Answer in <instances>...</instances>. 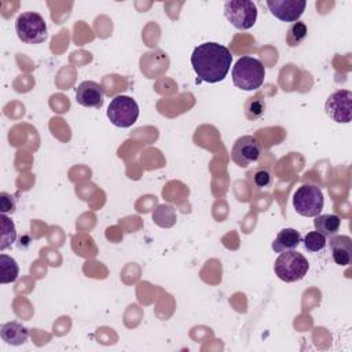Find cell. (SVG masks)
Segmentation results:
<instances>
[{
	"label": "cell",
	"mask_w": 352,
	"mask_h": 352,
	"mask_svg": "<svg viewBox=\"0 0 352 352\" xmlns=\"http://www.w3.org/2000/svg\"><path fill=\"white\" fill-rule=\"evenodd\" d=\"M304 248L308 252H319L322 249H324L326 246V236H323L320 232L318 231H311L304 236Z\"/></svg>",
	"instance_id": "obj_20"
},
{
	"label": "cell",
	"mask_w": 352,
	"mask_h": 352,
	"mask_svg": "<svg viewBox=\"0 0 352 352\" xmlns=\"http://www.w3.org/2000/svg\"><path fill=\"white\" fill-rule=\"evenodd\" d=\"M324 205L322 190L316 184L305 183L300 186L293 194L294 210L305 217H315L320 214Z\"/></svg>",
	"instance_id": "obj_5"
},
{
	"label": "cell",
	"mask_w": 352,
	"mask_h": 352,
	"mask_svg": "<svg viewBox=\"0 0 352 352\" xmlns=\"http://www.w3.org/2000/svg\"><path fill=\"white\" fill-rule=\"evenodd\" d=\"M243 107H245V116L248 120H257L265 111V103L260 96L248 98Z\"/></svg>",
	"instance_id": "obj_19"
},
{
	"label": "cell",
	"mask_w": 352,
	"mask_h": 352,
	"mask_svg": "<svg viewBox=\"0 0 352 352\" xmlns=\"http://www.w3.org/2000/svg\"><path fill=\"white\" fill-rule=\"evenodd\" d=\"M0 220H1V243H0V250H4L10 245H12V242L15 241L16 231H15L14 223L4 213L0 216Z\"/></svg>",
	"instance_id": "obj_18"
},
{
	"label": "cell",
	"mask_w": 352,
	"mask_h": 352,
	"mask_svg": "<svg viewBox=\"0 0 352 352\" xmlns=\"http://www.w3.org/2000/svg\"><path fill=\"white\" fill-rule=\"evenodd\" d=\"M19 274V267L16 264V261L1 253L0 254V282L1 283H11L15 282Z\"/></svg>",
	"instance_id": "obj_16"
},
{
	"label": "cell",
	"mask_w": 352,
	"mask_h": 352,
	"mask_svg": "<svg viewBox=\"0 0 352 352\" xmlns=\"http://www.w3.org/2000/svg\"><path fill=\"white\" fill-rule=\"evenodd\" d=\"M315 231L320 232L323 236L330 238L340 231L341 219L337 214H318L314 220Z\"/></svg>",
	"instance_id": "obj_15"
},
{
	"label": "cell",
	"mask_w": 352,
	"mask_h": 352,
	"mask_svg": "<svg viewBox=\"0 0 352 352\" xmlns=\"http://www.w3.org/2000/svg\"><path fill=\"white\" fill-rule=\"evenodd\" d=\"M301 242V234L294 228H283L278 232L272 242V250L275 253H282L287 250H294Z\"/></svg>",
	"instance_id": "obj_14"
},
{
	"label": "cell",
	"mask_w": 352,
	"mask_h": 352,
	"mask_svg": "<svg viewBox=\"0 0 352 352\" xmlns=\"http://www.w3.org/2000/svg\"><path fill=\"white\" fill-rule=\"evenodd\" d=\"M107 117L113 125L118 128H129L139 117V106L131 96L118 95L111 99L107 107Z\"/></svg>",
	"instance_id": "obj_6"
},
{
	"label": "cell",
	"mask_w": 352,
	"mask_h": 352,
	"mask_svg": "<svg viewBox=\"0 0 352 352\" xmlns=\"http://www.w3.org/2000/svg\"><path fill=\"white\" fill-rule=\"evenodd\" d=\"M307 33H308V29H307V25L301 21H297L294 22L289 29H287V33H286V44L289 47H297L300 45L305 37H307Z\"/></svg>",
	"instance_id": "obj_17"
},
{
	"label": "cell",
	"mask_w": 352,
	"mask_h": 352,
	"mask_svg": "<svg viewBox=\"0 0 352 352\" xmlns=\"http://www.w3.org/2000/svg\"><path fill=\"white\" fill-rule=\"evenodd\" d=\"M264 65L249 55L241 56L232 66V82L242 91H254L264 82Z\"/></svg>",
	"instance_id": "obj_2"
},
{
	"label": "cell",
	"mask_w": 352,
	"mask_h": 352,
	"mask_svg": "<svg viewBox=\"0 0 352 352\" xmlns=\"http://www.w3.org/2000/svg\"><path fill=\"white\" fill-rule=\"evenodd\" d=\"M263 154L261 143L252 135L241 136L235 140L231 150V160L241 168H246L250 164L258 161Z\"/></svg>",
	"instance_id": "obj_8"
},
{
	"label": "cell",
	"mask_w": 352,
	"mask_h": 352,
	"mask_svg": "<svg viewBox=\"0 0 352 352\" xmlns=\"http://www.w3.org/2000/svg\"><path fill=\"white\" fill-rule=\"evenodd\" d=\"M18 38L26 44H40L47 40V23L38 12H22L15 21Z\"/></svg>",
	"instance_id": "obj_4"
},
{
	"label": "cell",
	"mask_w": 352,
	"mask_h": 352,
	"mask_svg": "<svg viewBox=\"0 0 352 352\" xmlns=\"http://www.w3.org/2000/svg\"><path fill=\"white\" fill-rule=\"evenodd\" d=\"M232 62L230 50L219 43H204L194 48L191 65L198 81L209 84L220 82L226 78Z\"/></svg>",
	"instance_id": "obj_1"
},
{
	"label": "cell",
	"mask_w": 352,
	"mask_h": 352,
	"mask_svg": "<svg viewBox=\"0 0 352 352\" xmlns=\"http://www.w3.org/2000/svg\"><path fill=\"white\" fill-rule=\"evenodd\" d=\"M224 15L239 30H248L257 21V7L250 0H231L224 4Z\"/></svg>",
	"instance_id": "obj_7"
},
{
	"label": "cell",
	"mask_w": 352,
	"mask_h": 352,
	"mask_svg": "<svg viewBox=\"0 0 352 352\" xmlns=\"http://www.w3.org/2000/svg\"><path fill=\"white\" fill-rule=\"evenodd\" d=\"M329 246L336 264L345 267L352 261V239L348 235H333L330 236Z\"/></svg>",
	"instance_id": "obj_12"
},
{
	"label": "cell",
	"mask_w": 352,
	"mask_h": 352,
	"mask_svg": "<svg viewBox=\"0 0 352 352\" xmlns=\"http://www.w3.org/2000/svg\"><path fill=\"white\" fill-rule=\"evenodd\" d=\"M267 6L271 14L283 22H297L305 11V0H268Z\"/></svg>",
	"instance_id": "obj_10"
},
{
	"label": "cell",
	"mask_w": 352,
	"mask_h": 352,
	"mask_svg": "<svg viewBox=\"0 0 352 352\" xmlns=\"http://www.w3.org/2000/svg\"><path fill=\"white\" fill-rule=\"evenodd\" d=\"M272 182V176L271 172L268 169H256L252 173V183L257 187V188H265L271 184Z\"/></svg>",
	"instance_id": "obj_21"
},
{
	"label": "cell",
	"mask_w": 352,
	"mask_h": 352,
	"mask_svg": "<svg viewBox=\"0 0 352 352\" xmlns=\"http://www.w3.org/2000/svg\"><path fill=\"white\" fill-rule=\"evenodd\" d=\"M309 270L308 260L296 250L282 252L274 263L275 275L283 282L301 280Z\"/></svg>",
	"instance_id": "obj_3"
},
{
	"label": "cell",
	"mask_w": 352,
	"mask_h": 352,
	"mask_svg": "<svg viewBox=\"0 0 352 352\" xmlns=\"http://www.w3.org/2000/svg\"><path fill=\"white\" fill-rule=\"evenodd\" d=\"M351 109H352V92L349 89H338L333 92L326 103V114L338 124L351 122Z\"/></svg>",
	"instance_id": "obj_9"
},
{
	"label": "cell",
	"mask_w": 352,
	"mask_h": 352,
	"mask_svg": "<svg viewBox=\"0 0 352 352\" xmlns=\"http://www.w3.org/2000/svg\"><path fill=\"white\" fill-rule=\"evenodd\" d=\"M0 336H1V340L4 342H7L8 345L18 346L28 341L29 330H28V327H25L23 324H21L18 322H7V323L1 324Z\"/></svg>",
	"instance_id": "obj_13"
},
{
	"label": "cell",
	"mask_w": 352,
	"mask_h": 352,
	"mask_svg": "<svg viewBox=\"0 0 352 352\" xmlns=\"http://www.w3.org/2000/svg\"><path fill=\"white\" fill-rule=\"evenodd\" d=\"M76 100L84 107L99 109L103 106V89L92 80L82 81L76 88Z\"/></svg>",
	"instance_id": "obj_11"
}]
</instances>
